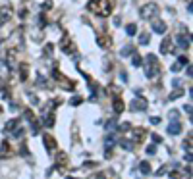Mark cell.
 <instances>
[{
  "instance_id": "1",
  "label": "cell",
  "mask_w": 193,
  "mask_h": 179,
  "mask_svg": "<svg viewBox=\"0 0 193 179\" xmlns=\"http://www.w3.org/2000/svg\"><path fill=\"white\" fill-rule=\"evenodd\" d=\"M112 8H114V0H93V2H89V10L97 12L103 18L108 16L112 12Z\"/></svg>"
},
{
  "instance_id": "2",
  "label": "cell",
  "mask_w": 193,
  "mask_h": 179,
  "mask_svg": "<svg viewBox=\"0 0 193 179\" xmlns=\"http://www.w3.org/2000/svg\"><path fill=\"white\" fill-rule=\"evenodd\" d=\"M143 68H145L147 77L155 79V77L159 75V62H156V56H155V54H149V56H147V60L143 62Z\"/></svg>"
},
{
  "instance_id": "3",
  "label": "cell",
  "mask_w": 193,
  "mask_h": 179,
  "mask_svg": "<svg viewBox=\"0 0 193 179\" xmlns=\"http://www.w3.org/2000/svg\"><path fill=\"white\" fill-rule=\"evenodd\" d=\"M155 16H159V4L149 2V4H145V6L141 8V18H145V19H153Z\"/></svg>"
},
{
  "instance_id": "4",
  "label": "cell",
  "mask_w": 193,
  "mask_h": 179,
  "mask_svg": "<svg viewBox=\"0 0 193 179\" xmlns=\"http://www.w3.org/2000/svg\"><path fill=\"white\" fill-rule=\"evenodd\" d=\"M130 108L131 110H145L147 108V100H143V98H135V100H131L130 102Z\"/></svg>"
},
{
  "instance_id": "5",
  "label": "cell",
  "mask_w": 193,
  "mask_h": 179,
  "mask_svg": "<svg viewBox=\"0 0 193 179\" xmlns=\"http://www.w3.org/2000/svg\"><path fill=\"white\" fill-rule=\"evenodd\" d=\"M97 42H99L103 48H110V46H112V39L108 37V35H97Z\"/></svg>"
},
{
  "instance_id": "6",
  "label": "cell",
  "mask_w": 193,
  "mask_h": 179,
  "mask_svg": "<svg viewBox=\"0 0 193 179\" xmlns=\"http://www.w3.org/2000/svg\"><path fill=\"white\" fill-rule=\"evenodd\" d=\"M10 18H12V10L8 8V6H6V8H0V25L6 23Z\"/></svg>"
},
{
  "instance_id": "7",
  "label": "cell",
  "mask_w": 193,
  "mask_h": 179,
  "mask_svg": "<svg viewBox=\"0 0 193 179\" xmlns=\"http://www.w3.org/2000/svg\"><path fill=\"white\" fill-rule=\"evenodd\" d=\"M153 31L164 33V31H166V23H164L162 19H153Z\"/></svg>"
},
{
  "instance_id": "8",
  "label": "cell",
  "mask_w": 193,
  "mask_h": 179,
  "mask_svg": "<svg viewBox=\"0 0 193 179\" xmlns=\"http://www.w3.org/2000/svg\"><path fill=\"white\" fill-rule=\"evenodd\" d=\"M178 45H180V48H189V42H191V37H185V35H178L176 37Z\"/></svg>"
},
{
  "instance_id": "9",
  "label": "cell",
  "mask_w": 193,
  "mask_h": 179,
  "mask_svg": "<svg viewBox=\"0 0 193 179\" xmlns=\"http://www.w3.org/2000/svg\"><path fill=\"white\" fill-rule=\"evenodd\" d=\"M180 131H182V125H180V121H174V119H172V123L168 125V133H170V135H178Z\"/></svg>"
},
{
  "instance_id": "10",
  "label": "cell",
  "mask_w": 193,
  "mask_h": 179,
  "mask_svg": "<svg viewBox=\"0 0 193 179\" xmlns=\"http://www.w3.org/2000/svg\"><path fill=\"white\" fill-rule=\"evenodd\" d=\"M145 135H147V131L143 129V127H137V129H133V141H135V142H139L143 137H145Z\"/></svg>"
},
{
  "instance_id": "11",
  "label": "cell",
  "mask_w": 193,
  "mask_h": 179,
  "mask_svg": "<svg viewBox=\"0 0 193 179\" xmlns=\"http://www.w3.org/2000/svg\"><path fill=\"white\" fill-rule=\"evenodd\" d=\"M45 146L48 148V150H54L56 148V141H54V137H50V135H45Z\"/></svg>"
},
{
  "instance_id": "12",
  "label": "cell",
  "mask_w": 193,
  "mask_h": 179,
  "mask_svg": "<svg viewBox=\"0 0 193 179\" xmlns=\"http://www.w3.org/2000/svg\"><path fill=\"white\" fill-rule=\"evenodd\" d=\"M62 50H64V52H66V54H74L75 52V45H74V42H66V39H64V46H62Z\"/></svg>"
},
{
  "instance_id": "13",
  "label": "cell",
  "mask_w": 193,
  "mask_h": 179,
  "mask_svg": "<svg viewBox=\"0 0 193 179\" xmlns=\"http://www.w3.org/2000/svg\"><path fill=\"white\" fill-rule=\"evenodd\" d=\"M16 127H18V119H10L8 123H6L4 131H6V133H10V131H14V129H16Z\"/></svg>"
},
{
  "instance_id": "14",
  "label": "cell",
  "mask_w": 193,
  "mask_h": 179,
  "mask_svg": "<svg viewBox=\"0 0 193 179\" xmlns=\"http://www.w3.org/2000/svg\"><path fill=\"white\" fill-rule=\"evenodd\" d=\"M122 110H124V102H122L120 98H116V100H114V112H116V114H122Z\"/></svg>"
},
{
  "instance_id": "15",
  "label": "cell",
  "mask_w": 193,
  "mask_h": 179,
  "mask_svg": "<svg viewBox=\"0 0 193 179\" xmlns=\"http://www.w3.org/2000/svg\"><path fill=\"white\" fill-rule=\"evenodd\" d=\"M27 71H29V66H27V64H21V73H19V79L21 81L27 79Z\"/></svg>"
},
{
  "instance_id": "16",
  "label": "cell",
  "mask_w": 193,
  "mask_h": 179,
  "mask_svg": "<svg viewBox=\"0 0 193 179\" xmlns=\"http://www.w3.org/2000/svg\"><path fill=\"white\" fill-rule=\"evenodd\" d=\"M56 162H58V166H66V164H68V158H66V154L58 152V156H56Z\"/></svg>"
},
{
  "instance_id": "17",
  "label": "cell",
  "mask_w": 193,
  "mask_h": 179,
  "mask_svg": "<svg viewBox=\"0 0 193 179\" xmlns=\"http://www.w3.org/2000/svg\"><path fill=\"white\" fill-rule=\"evenodd\" d=\"M160 50H162V54H168V52H170V39H168V37L162 41V48H160Z\"/></svg>"
},
{
  "instance_id": "18",
  "label": "cell",
  "mask_w": 193,
  "mask_h": 179,
  "mask_svg": "<svg viewBox=\"0 0 193 179\" xmlns=\"http://www.w3.org/2000/svg\"><path fill=\"white\" fill-rule=\"evenodd\" d=\"M2 156H12V148L8 142H2Z\"/></svg>"
},
{
  "instance_id": "19",
  "label": "cell",
  "mask_w": 193,
  "mask_h": 179,
  "mask_svg": "<svg viewBox=\"0 0 193 179\" xmlns=\"http://www.w3.org/2000/svg\"><path fill=\"white\" fill-rule=\"evenodd\" d=\"M139 169H141V173H149V171H151V166H149V162H141Z\"/></svg>"
},
{
  "instance_id": "20",
  "label": "cell",
  "mask_w": 193,
  "mask_h": 179,
  "mask_svg": "<svg viewBox=\"0 0 193 179\" xmlns=\"http://www.w3.org/2000/svg\"><path fill=\"white\" fill-rule=\"evenodd\" d=\"M126 31H127V35H135L137 33V27H135V23H130L126 27Z\"/></svg>"
},
{
  "instance_id": "21",
  "label": "cell",
  "mask_w": 193,
  "mask_h": 179,
  "mask_svg": "<svg viewBox=\"0 0 193 179\" xmlns=\"http://www.w3.org/2000/svg\"><path fill=\"white\" fill-rule=\"evenodd\" d=\"M45 125L52 127V125H54V116H46V119H45Z\"/></svg>"
},
{
  "instance_id": "22",
  "label": "cell",
  "mask_w": 193,
  "mask_h": 179,
  "mask_svg": "<svg viewBox=\"0 0 193 179\" xmlns=\"http://www.w3.org/2000/svg\"><path fill=\"white\" fill-rule=\"evenodd\" d=\"M122 146H124V148H127V150H131V148H133V142L124 139V141H122Z\"/></svg>"
},
{
  "instance_id": "23",
  "label": "cell",
  "mask_w": 193,
  "mask_h": 179,
  "mask_svg": "<svg viewBox=\"0 0 193 179\" xmlns=\"http://www.w3.org/2000/svg\"><path fill=\"white\" fill-rule=\"evenodd\" d=\"M182 95H183V92H182L180 89H178V91H174V92H172V95H170V100H174V98H180Z\"/></svg>"
},
{
  "instance_id": "24",
  "label": "cell",
  "mask_w": 193,
  "mask_h": 179,
  "mask_svg": "<svg viewBox=\"0 0 193 179\" xmlns=\"http://www.w3.org/2000/svg\"><path fill=\"white\" fill-rule=\"evenodd\" d=\"M139 42H141V45H147V42H149V35H147V33H143L141 37H139Z\"/></svg>"
},
{
  "instance_id": "25",
  "label": "cell",
  "mask_w": 193,
  "mask_h": 179,
  "mask_svg": "<svg viewBox=\"0 0 193 179\" xmlns=\"http://www.w3.org/2000/svg\"><path fill=\"white\" fill-rule=\"evenodd\" d=\"M131 62H133V66H141V58H139V54H133Z\"/></svg>"
},
{
  "instance_id": "26",
  "label": "cell",
  "mask_w": 193,
  "mask_h": 179,
  "mask_svg": "<svg viewBox=\"0 0 193 179\" xmlns=\"http://www.w3.org/2000/svg\"><path fill=\"white\" fill-rule=\"evenodd\" d=\"M70 104H71V106H77V104H81V98H79V96H74V98L70 100Z\"/></svg>"
},
{
  "instance_id": "27",
  "label": "cell",
  "mask_w": 193,
  "mask_h": 179,
  "mask_svg": "<svg viewBox=\"0 0 193 179\" xmlns=\"http://www.w3.org/2000/svg\"><path fill=\"white\" fill-rule=\"evenodd\" d=\"M106 129H116V121H108V125H106Z\"/></svg>"
},
{
  "instance_id": "28",
  "label": "cell",
  "mask_w": 193,
  "mask_h": 179,
  "mask_svg": "<svg viewBox=\"0 0 193 179\" xmlns=\"http://www.w3.org/2000/svg\"><path fill=\"white\" fill-rule=\"evenodd\" d=\"M178 64H180V66H185V64H187V58H183V56H182V58L178 60Z\"/></svg>"
},
{
  "instance_id": "29",
  "label": "cell",
  "mask_w": 193,
  "mask_h": 179,
  "mask_svg": "<svg viewBox=\"0 0 193 179\" xmlns=\"http://www.w3.org/2000/svg\"><path fill=\"white\" fill-rule=\"evenodd\" d=\"M178 116H180L178 112H170V119H178Z\"/></svg>"
},
{
  "instance_id": "30",
  "label": "cell",
  "mask_w": 193,
  "mask_h": 179,
  "mask_svg": "<svg viewBox=\"0 0 193 179\" xmlns=\"http://www.w3.org/2000/svg\"><path fill=\"white\" fill-rule=\"evenodd\" d=\"M45 52H46V54H52V45H46V48H45Z\"/></svg>"
},
{
  "instance_id": "31",
  "label": "cell",
  "mask_w": 193,
  "mask_h": 179,
  "mask_svg": "<svg viewBox=\"0 0 193 179\" xmlns=\"http://www.w3.org/2000/svg\"><path fill=\"white\" fill-rule=\"evenodd\" d=\"M127 54H131V48H124L122 50V56H127Z\"/></svg>"
},
{
  "instance_id": "32",
  "label": "cell",
  "mask_w": 193,
  "mask_h": 179,
  "mask_svg": "<svg viewBox=\"0 0 193 179\" xmlns=\"http://www.w3.org/2000/svg\"><path fill=\"white\" fill-rule=\"evenodd\" d=\"M151 123H155V125H156V123H160V118H156V116L151 118Z\"/></svg>"
},
{
  "instance_id": "33",
  "label": "cell",
  "mask_w": 193,
  "mask_h": 179,
  "mask_svg": "<svg viewBox=\"0 0 193 179\" xmlns=\"http://www.w3.org/2000/svg\"><path fill=\"white\" fill-rule=\"evenodd\" d=\"M182 69V66H180V64H176V66H172V71H180Z\"/></svg>"
},
{
  "instance_id": "34",
  "label": "cell",
  "mask_w": 193,
  "mask_h": 179,
  "mask_svg": "<svg viewBox=\"0 0 193 179\" xmlns=\"http://www.w3.org/2000/svg\"><path fill=\"white\" fill-rule=\"evenodd\" d=\"M153 141H155V142H160V141H162V139H160V137H159V135H153Z\"/></svg>"
},
{
  "instance_id": "35",
  "label": "cell",
  "mask_w": 193,
  "mask_h": 179,
  "mask_svg": "<svg viewBox=\"0 0 193 179\" xmlns=\"http://www.w3.org/2000/svg\"><path fill=\"white\" fill-rule=\"evenodd\" d=\"M0 112H2V110H0Z\"/></svg>"
}]
</instances>
